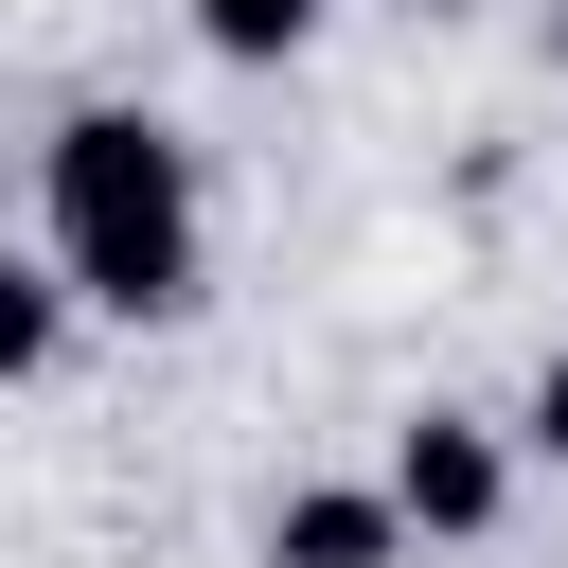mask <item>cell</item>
<instances>
[{
	"instance_id": "obj_1",
	"label": "cell",
	"mask_w": 568,
	"mask_h": 568,
	"mask_svg": "<svg viewBox=\"0 0 568 568\" xmlns=\"http://www.w3.org/2000/svg\"><path fill=\"white\" fill-rule=\"evenodd\" d=\"M36 231H53V284L89 320H195L213 213H195V142L160 106H71L36 142Z\"/></svg>"
},
{
	"instance_id": "obj_2",
	"label": "cell",
	"mask_w": 568,
	"mask_h": 568,
	"mask_svg": "<svg viewBox=\"0 0 568 568\" xmlns=\"http://www.w3.org/2000/svg\"><path fill=\"white\" fill-rule=\"evenodd\" d=\"M390 515H408V550H479V532L515 515V426L408 408V426H390Z\"/></svg>"
},
{
	"instance_id": "obj_3",
	"label": "cell",
	"mask_w": 568,
	"mask_h": 568,
	"mask_svg": "<svg viewBox=\"0 0 568 568\" xmlns=\"http://www.w3.org/2000/svg\"><path fill=\"white\" fill-rule=\"evenodd\" d=\"M266 568H408L390 479H284L266 497Z\"/></svg>"
},
{
	"instance_id": "obj_4",
	"label": "cell",
	"mask_w": 568,
	"mask_h": 568,
	"mask_svg": "<svg viewBox=\"0 0 568 568\" xmlns=\"http://www.w3.org/2000/svg\"><path fill=\"white\" fill-rule=\"evenodd\" d=\"M53 337H71L53 248H0V390H36V373H53Z\"/></svg>"
},
{
	"instance_id": "obj_5",
	"label": "cell",
	"mask_w": 568,
	"mask_h": 568,
	"mask_svg": "<svg viewBox=\"0 0 568 568\" xmlns=\"http://www.w3.org/2000/svg\"><path fill=\"white\" fill-rule=\"evenodd\" d=\"M195 18V53H231V71H284L302 36H320V0H178Z\"/></svg>"
},
{
	"instance_id": "obj_6",
	"label": "cell",
	"mask_w": 568,
	"mask_h": 568,
	"mask_svg": "<svg viewBox=\"0 0 568 568\" xmlns=\"http://www.w3.org/2000/svg\"><path fill=\"white\" fill-rule=\"evenodd\" d=\"M515 444H532V462H568V337L532 355V408H515Z\"/></svg>"
}]
</instances>
